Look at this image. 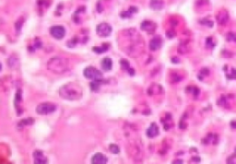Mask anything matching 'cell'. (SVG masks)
Returning a JSON list of instances; mask_svg holds the SVG:
<instances>
[{
  "instance_id": "obj_27",
  "label": "cell",
  "mask_w": 236,
  "mask_h": 164,
  "mask_svg": "<svg viewBox=\"0 0 236 164\" xmlns=\"http://www.w3.org/2000/svg\"><path fill=\"white\" fill-rule=\"evenodd\" d=\"M206 44H207V46H209V47H212L213 45H214V44H213L212 39H211V38H208V39H207V41H206Z\"/></svg>"
},
{
  "instance_id": "obj_2",
  "label": "cell",
  "mask_w": 236,
  "mask_h": 164,
  "mask_svg": "<svg viewBox=\"0 0 236 164\" xmlns=\"http://www.w3.org/2000/svg\"><path fill=\"white\" fill-rule=\"evenodd\" d=\"M47 68L55 74H63L69 68V62L67 58L54 56L47 62Z\"/></svg>"
},
{
  "instance_id": "obj_24",
  "label": "cell",
  "mask_w": 236,
  "mask_h": 164,
  "mask_svg": "<svg viewBox=\"0 0 236 164\" xmlns=\"http://www.w3.org/2000/svg\"><path fill=\"white\" fill-rule=\"evenodd\" d=\"M233 72H232V74H230V75H227L226 77H227V78H229V79H232V78H236V69L234 68H233Z\"/></svg>"
},
{
  "instance_id": "obj_33",
  "label": "cell",
  "mask_w": 236,
  "mask_h": 164,
  "mask_svg": "<svg viewBox=\"0 0 236 164\" xmlns=\"http://www.w3.org/2000/svg\"><path fill=\"white\" fill-rule=\"evenodd\" d=\"M176 57H173L172 59V61L173 62V63H179V60L178 59H175Z\"/></svg>"
},
{
  "instance_id": "obj_17",
  "label": "cell",
  "mask_w": 236,
  "mask_h": 164,
  "mask_svg": "<svg viewBox=\"0 0 236 164\" xmlns=\"http://www.w3.org/2000/svg\"><path fill=\"white\" fill-rule=\"evenodd\" d=\"M229 20L228 14L226 12H219L217 15V21L219 24H225Z\"/></svg>"
},
{
  "instance_id": "obj_12",
  "label": "cell",
  "mask_w": 236,
  "mask_h": 164,
  "mask_svg": "<svg viewBox=\"0 0 236 164\" xmlns=\"http://www.w3.org/2000/svg\"><path fill=\"white\" fill-rule=\"evenodd\" d=\"M159 135V127L155 123H152L150 126L147 129V136L150 138H155Z\"/></svg>"
},
{
  "instance_id": "obj_15",
  "label": "cell",
  "mask_w": 236,
  "mask_h": 164,
  "mask_svg": "<svg viewBox=\"0 0 236 164\" xmlns=\"http://www.w3.org/2000/svg\"><path fill=\"white\" fill-rule=\"evenodd\" d=\"M85 10H86L85 7H80V8H78V9L74 13V15H73V21H74L75 23H80V22H81L82 19L80 18V15H82V14L85 12Z\"/></svg>"
},
{
  "instance_id": "obj_19",
  "label": "cell",
  "mask_w": 236,
  "mask_h": 164,
  "mask_svg": "<svg viewBox=\"0 0 236 164\" xmlns=\"http://www.w3.org/2000/svg\"><path fill=\"white\" fill-rule=\"evenodd\" d=\"M23 23H24L23 18H20V19L16 21V23H15V28H16L17 32H21V28H22V26H23Z\"/></svg>"
},
{
  "instance_id": "obj_6",
  "label": "cell",
  "mask_w": 236,
  "mask_h": 164,
  "mask_svg": "<svg viewBox=\"0 0 236 164\" xmlns=\"http://www.w3.org/2000/svg\"><path fill=\"white\" fill-rule=\"evenodd\" d=\"M50 34L56 40H62L66 35V29L61 25L52 26L50 28Z\"/></svg>"
},
{
  "instance_id": "obj_20",
  "label": "cell",
  "mask_w": 236,
  "mask_h": 164,
  "mask_svg": "<svg viewBox=\"0 0 236 164\" xmlns=\"http://www.w3.org/2000/svg\"><path fill=\"white\" fill-rule=\"evenodd\" d=\"M120 66H121V68L124 69V70H128L130 68V64L127 60L125 59H122L120 60Z\"/></svg>"
},
{
  "instance_id": "obj_7",
  "label": "cell",
  "mask_w": 236,
  "mask_h": 164,
  "mask_svg": "<svg viewBox=\"0 0 236 164\" xmlns=\"http://www.w3.org/2000/svg\"><path fill=\"white\" fill-rule=\"evenodd\" d=\"M33 161L36 164H45L48 162V158L42 150H35L33 152Z\"/></svg>"
},
{
  "instance_id": "obj_3",
  "label": "cell",
  "mask_w": 236,
  "mask_h": 164,
  "mask_svg": "<svg viewBox=\"0 0 236 164\" xmlns=\"http://www.w3.org/2000/svg\"><path fill=\"white\" fill-rule=\"evenodd\" d=\"M56 109H57V106L54 103L46 101V102H43V103L38 104L35 111H36L37 115H48L54 113L56 111Z\"/></svg>"
},
{
  "instance_id": "obj_4",
  "label": "cell",
  "mask_w": 236,
  "mask_h": 164,
  "mask_svg": "<svg viewBox=\"0 0 236 164\" xmlns=\"http://www.w3.org/2000/svg\"><path fill=\"white\" fill-rule=\"evenodd\" d=\"M83 75L86 78L91 80L102 79V73L93 67H87L83 71Z\"/></svg>"
},
{
  "instance_id": "obj_10",
  "label": "cell",
  "mask_w": 236,
  "mask_h": 164,
  "mask_svg": "<svg viewBox=\"0 0 236 164\" xmlns=\"http://www.w3.org/2000/svg\"><path fill=\"white\" fill-rule=\"evenodd\" d=\"M140 28L142 30H145L148 33H152L156 30V24L153 23L150 21H144L140 25Z\"/></svg>"
},
{
  "instance_id": "obj_25",
  "label": "cell",
  "mask_w": 236,
  "mask_h": 164,
  "mask_svg": "<svg viewBox=\"0 0 236 164\" xmlns=\"http://www.w3.org/2000/svg\"><path fill=\"white\" fill-rule=\"evenodd\" d=\"M200 74H201V75H203V76H208V75L210 74V70H209L208 68H202V69H201V71H200Z\"/></svg>"
},
{
  "instance_id": "obj_18",
  "label": "cell",
  "mask_w": 236,
  "mask_h": 164,
  "mask_svg": "<svg viewBox=\"0 0 236 164\" xmlns=\"http://www.w3.org/2000/svg\"><path fill=\"white\" fill-rule=\"evenodd\" d=\"M34 123V120L32 118H27V119H23L21 120L19 124H18V126L20 127H23V126H26V125H31Z\"/></svg>"
},
{
  "instance_id": "obj_8",
  "label": "cell",
  "mask_w": 236,
  "mask_h": 164,
  "mask_svg": "<svg viewBox=\"0 0 236 164\" xmlns=\"http://www.w3.org/2000/svg\"><path fill=\"white\" fill-rule=\"evenodd\" d=\"M21 103H22V93H21V91H18L17 93H16V97H15V100H14V105H15V108H16V111H17V114L18 115H21L22 114V107H21Z\"/></svg>"
},
{
  "instance_id": "obj_29",
  "label": "cell",
  "mask_w": 236,
  "mask_h": 164,
  "mask_svg": "<svg viewBox=\"0 0 236 164\" xmlns=\"http://www.w3.org/2000/svg\"><path fill=\"white\" fill-rule=\"evenodd\" d=\"M179 127L180 128H182V129H184V128H186V124H184V123H180V125H179Z\"/></svg>"
},
{
  "instance_id": "obj_14",
  "label": "cell",
  "mask_w": 236,
  "mask_h": 164,
  "mask_svg": "<svg viewBox=\"0 0 236 164\" xmlns=\"http://www.w3.org/2000/svg\"><path fill=\"white\" fill-rule=\"evenodd\" d=\"M149 7L153 10H161L164 7V2L163 0H151Z\"/></svg>"
},
{
  "instance_id": "obj_5",
  "label": "cell",
  "mask_w": 236,
  "mask_h": 164,
  "mask_svg": "<svg viewBox=\"0 0 236 164\" xmlns=\"http://www.w3.org/2000/svg\"><path fill=\"white\" fill-rule=\"evenodd\" d=\"M112 26L110 24L105 23H100L99 25H97L96 27V33L98 36L101 37V38H106L109 37L112 33Z\"/></svg>"
},
{
  "instance_id": "obj_28",
  "label": "cell",
  "mask_w": 236,
  "mask_h": 164,
  "mask_svg": "<svg viewBox=\"0 0 236 164\" xmlns=\"http://www.w3.org/2000/svg\"><path fill=\"white\" fill-rule=\"evenodd\" d=\"M166 35H167L168 38H172L173 36H175V33H174L173 31H172V30H168V31L166 32Z\"/></svg>"
},
{
  "instance_id": "obj_16",
  "label": "cell",
  "mask_w": 236,
  "mask_h": 164,
  "mask_svg": "<svg viewBox=\"0 0 236 164\" xmlns=\"http://www.w3.org/2000/svg\"><path fill=\"white\" fill-rule=\"evenodd\" d=\"M109 47H110V45L109 44H106V43H104L101 46H94L92 48V51L96 53V54H104L105 52H107L108 51V49H109Z\"/></svg>"
},
{
  "instance_id": "obj_34",
  "label": "cell",
  "mask_w": 236,
  "mask_h": 164,
  "mask_svg": "<svg viewBox=\"0 0 236 164\" xmlns=\"http://www.w3.org/2000/svg\"><path fill=\"white\" fill-rule=\"evenodd\" d=\"M1 70H2V64L0 63V72H1Z\"/></svg>"
},
{
  "instance_id": "obj_32",
  "label": "cell",
  "mask_w": 236,
  "mask_h": 164,
  "mask_svg": "<svg viewBox=\"0 0 236 164\" xmlns=\"http://www.w3.org/2000/svg\"><path fill=\"white\" fill-rule=\"evenodd\" d=\"M231 126L234 127V128H236V122H232L231 123Z\"/></svg>"
},
{
  "instance_id": "obj_31",
  "label": "cell",
  "mask_w": 236,
  "mask_h": 164,
  "mask_svg": "<svg viewBox=\"0 0 236 164\" xmlns=\"http://www.w3.org/2000/svg\"><path fill=\"white\" fill-rule=\"evenodd\" d=\"M192 161H196V162H200V159L197 158V157H194V158L192 159Z\"/></svg>"
},
{
  "instance_id": "obj_13",
  "label": "cell",
  "mask_w": 236,
  "mask_h": 164,
  "mask_svg": "<svg viewBox=\"0 0 236 164\" xmlns=\"http://www.w3.org/2000/svg\"><path fill=\"white\" fill-rule=\"evenodd\" d=\"M101 68H102L103 70H111L112 68H113V61H112V59H111L110 57H108V56H107V57H104V58L102 59L101 63Z\"/></svg>"
},
{
  "instance_id": "obj_11",
  "label": "cell",
  "mask_w": 236,
  "mask_h": 164,
  "mask_svg": "<svg viewBox=\"0 0 236 164\" xmlns=\"http://www.w3.org/2000/svg\"><path fill=\"white\" fill-rule=\"evenodd\" d=\"M163 45V40L160 36H155L152 38V40L149 42V49L151 51H156L160 49Z\"/></svg>"
},
{
  "instance_id": "obj_22",
  "label": "cell",
  "mask_w": 236,
  "mask_h": 164,
  "mask_svg": "<svg viewBox=\"0 0 236 164\" xmlns=\"http://www.w3.org/2000/svg\"><path fill=\"white\" fill-rule=\"evenodd\" d=\"M109 149L114 154H118L120 152V148H119V147H118L116 144H111L109 146Z\"/></svg>"
},
{
  "instance_id": "obj_26",
  "label": "cell",
  "mask_w": 236,
  "mask_h": 164,
  "mask_svg": "<svg viewBox=\"0 0 236 164\" xmlns=\"http://www.w3.org/2000/svg\"><path fill=\"white\" fill-rule=\"evenodd\" d=\"M191 92H193V94H194V96H195V97L198 96L199 93H200V91H199V90H198L197 88H192V91H191Z\"/></svg>"
},
{
  "instance_id": "obj_9",
  "label": "cell",
  "mask_w": 236,
  "mask_h": 164,
  "mask_svg": "<svg viewBox=\"0 0 236 164\" xmlns=\"http://www.w3.org/2000/svg\"><path fill=\"white\" fill-rule=\"evenodd\" d=\"M108 162V159L107 157L101 152H97L95 153L94 156L92 158V163L93 164H105Z\"/></svg>"
},
{
  "instance_id": "obj_30",
  "label": "cell",
  "mask_w": 236,
  "mask_h": 164,
  "mask_svg": "<svg viewBox=\"0 0 236 164\" xmlns=\"http://www.w3.org/2000/svg\"><path fill=\"white\" fill-rule=\"evenodd\" d=\"M127 71L129 72V74H130L131 76H134V74H135V70H134V69H132V68H129V69H128Z\"/></svg>"
},
{
  "instance_id": "obj_1",
  "label": "cell",
  "mask_w": 236,
  "mask_h": 164,
  "mask_svg": "<svg viewBox=\"0 0 236 164\" xmlns=\"http://www.w3.org/2000/svg\"><path fill=\"white\" fill-rule=\"evenodd\" d=\"M82 88L76 82H69L63 85L59 90V95L67 101H78L82 97Z\"/></svg>"
},
{
  "instance_id": "obj_23",
  "label": "cell",
  "mask_w": 236,
  "mask_h": 164,
  "mask_svg": "<svg viewBox=\"0 0 236 164\" xmlns=\"http://www.w3.org/2000/svg\"><path fill=\"white\" fill-rule=\"evenodd\" d=\"M227 40H228L229 42H231V41H234V42H235L236 43V34L235 33H233V32H230V33H228V35H227Z\"/></svg>"
},
{
  "instance_id": "obj_21",
  "label": "cell",
  "mask_w": 236,
  "mask_h": 164,
  "mask_svg": "<svg viewBox=\"0 0 236 164\" xmlns=\"http://www.w3.org/2000/svg\"><path fill=\"white\" fill-rule=\"evenodd\" d=\"M133 14H134V13H133L130 9H128L127 11H123V12H121V13H120V17L123 18V19H128V18H131Z\"/></svg>"
}]
</instances>
